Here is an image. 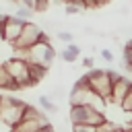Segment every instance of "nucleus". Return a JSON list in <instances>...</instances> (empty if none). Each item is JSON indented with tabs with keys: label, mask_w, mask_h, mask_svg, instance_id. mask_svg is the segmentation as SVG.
<instances>
[{
	"label": "nucleus",
	"mask_w": 132,
	"mask_h": 132,
	"mask_svg": "<svg viewBox=\"0 0 132 132\" xmlns=\"http://www.w3.org/2000/svg\"><path fill=\"white\" fill-rule=\"evenodd\" d=\"M12 2H16L19 6H27L31 10H37L39 8V0H12Z\"/></svg>",
	"instance_id": "f3484780"
},
{
	"label": "nucleus",
	"mask_w": 132,
	"mask_h": 132,
	"mask_svg": "<svg viewBox=\"0 0 132 132\" xmlns=\"http://www.w3.org/2000/svg\"><path fill=\"white\" fill-rule=\"evenodd\" d=\"M132 89V78L118 74L113 80V89H111V97H109V105H122L124 97L130 93Z\"/></svg>",
	"instance_id": "6e6552de"
},
{
	"label": "nucleus",
	"mask_w": 132,
	"mask_h": 132,
	"mask_svg": "<svg viewBox=\"0 0 132 132\" xmlns=\"http://www.w3.org/2000/svg\"><path fill=\"white\" fill-rule=\"evenodd\" d=\"M116 72L111 70H101V68H91L85 76H80L82 82H87L101 99H105L109 103V97H111V89H113V80H116Z\"/></svg>",
	"instance_id": "f03ea898"
},
{
	"label": "nucleus",
	"mask_w": 132,
	"mask_h": 132,
	"mask_svg": "<svg viewBox=\"0 0 132 132\" xmlns=\"http://www.w3.org/2000/svg\"><path fill=\"white\" fill-rule=\"evenodd\" d=\"M70 124H91V126H101L107 118L105 111L93 107V105H70L68 113Z\"/></svg>",
	"instance_id": "20e7f679"
},
{
	"label": "nucleus",
	"mask_w": 132,
	"mask_h": 132,
	"mask_svg": "<svg viewBox=\"0 0 132 132\" xmlns=\"http://www.w3.org/2000/svg\"><path fill=\"white\" fill-rule=\"evenodd\" d=\"M130 124H132V122H130ZM130 124H128V126H130Z\"/></svg>",
	"instance_id": "c85d7f7f"
},
{
	"label": "nucleus",
	"mask_w": 132,
	"mask_h": 132,
	"mask_svg": "<svg viewBox=\"0 0 132 132\" xmlns=\"http://www.w3.org/2000/svg\"><path fill=\"white\" fill-rule=\"evenodd\" d=\"M37 132H56V128H54L52 124H47V126H43V128H39Z\"/></svg>",
	"instance_id": "b1692460"
},
{
	"label": "nucleus",
	"mask_w": 132,
	"mask_h": 132,
	"mask_svg": "<svg viewBox=\"0 0 132 132\" xmlns=\"http://www.w3.org/2000/svg\"><path fill=\"white\" fill-rule=\"evenodd\" d=\"M37 101H39V107H41L45 113H56V111H58V105H56V103H54L47 95H41Z\"/></svg>",
	"instance_id": "ddd939ff"
},
{
	"label": "nucleus",
	"mask_w": 132,
	"mask_h": 132,
	"mask_svg": "<svg viewBox=\"0 0 132 132\" xmlns=\"http://www.w3.org/2000/svg\"><path fill=\"white\" fill-rule=\"evenodd\" d=\"M43 37H45L43 29H41L39 25L31 23V21H27L25 27H23V31H21V35H19V39L12 43V47H14V50H29L31 45H35V43L41 41Z\"/></svg>",
	"instance_id": "0eeeda50"
},
{
	"label": "nucleus",
	"mask_w": 132,
	"mask_h": 132,
	"mask_svg": "<svg viewBox=\"0 0 132 132\" xmlns=\"http://www.w3.org/2000/svg\"><path fill=\"white\" fill-rule=\"evenodd\" d=\"M101 58H103L105 62H113V54H111L109 50H101Z\"/></svg>",
	"instance_id": "412c9836"
},
{
	"label": "nucleus",
	"mask_w": 132,
	"mask_h": 132,
	"mask_svg": "<svg viewBox=\"0 0 132 132\" xmlns=\"http://www.w3.org/2000/svg\"><path fill=\"white\" fill-rule=\"evenodd\" d=\"M4 66L8 68L10 76L19 82L21 89H25V87H35V85H37V82L31 78V64H29L27 60L12 56V58H8V60L4 62Z\"/></svg>",
	"instance_id": "423d86ee"
},
{
	"label": "nucleus",
	"mask_w": 132,
	"mask_h": 132,
	"mask_svg": "<svg viewBox=\"0 0 132 132\" xmlns=\"http://www.w3.org/2000/svg\"><path fill=\"white\" fill-rule=\"evenodd\" d=\"M113 128H116V124H113V122H111V120L107 118V120H105V122H103L101 126H97V132H111Z\"/></svg>",
	"instance_id": "6ab92c4d"
},
{
	"label": "nucleus",
	"mask_w": 132,
	"mask_h": 132,
	"mask_svg": "<svg viewBox=\"0 0 132 132\" xmlns=\"http://www.w3.org/2000/svg\"><path fill=\"white\" fill-rule=\"evenodd\" d=\"M50 124V120H47V116L41 111L39 116H35V118H25V120H21L16 126H14V132H37L39 128H43V126H47Z\"/></svg>",
	"instance_id": "9d476101"
},
{
	"label": "nucleus",
	"mask_w": 132,
	"mask_h": 132,
	"mask_svg": "<svg viewBox=\"0 0 132 132\" xmlns=\"http://www.w3.org/2000/svg\"><path fill=\"white\" fill-rule=\"evenodd\" d=\"M0 89H4V91H19V89H21L19 82L10 76V72H8V68L4 66V62L0 64Z\"/></svg>",
	"instance_id": "9b49d317"
},
{
	"label": "nucleus",
	"mask_w": 132,
	"mask_h": 132,
	"mask_svg": "<svg viewBox=\"0 0 132 132\" xmlns=\"http://www.w3.org/2000/svg\"><path fill=\"white\" fill-rule=\"evenodd\" d=\"M0 132H14V128H12V126H8L6 122H2V120H0Z\"/></svg>",
	"instance_id": "5701e85b"
},
{
	"label": "nucleus",
	"mask_w": 132,
	"mask_h": 132,
	"mask_svg": "<svg viewBox=\"0 0 132 132\" xmlns=\"http://www.w3.org/2000/svg\"><path fill=\"white\" fill-rule=\"evenodd\" d=\"M72 132H97V126H91V124H72Z\"/></svg>",
	"instance_id": "2eb2a0df"
},
{
	"label": "nucleus",
	"mask_w": 132,
	"mask_h": 132,
	"mask_svg": "<svg viewBox=\"0 0 132 132\" xmlns=\"http://www.w3.org/2000/svg\"><path fill=\"white\" fill-rule=\"evenodd\" d=\"M25 107H27V103L21 101V99H14V97H0V120L14 128V126L23 120Z\"/></svg>",
	"instance_id": "39448f33"
},
{
	"label": "nucleus",
	"mask_w": 132,
	"mask_h": 132,
	"mask_svg": "<svg viewBox=\"0 0 132 132\" xmlns=\"http://www.w3.org/2000/svg\"><path fill=\"white\" fill-rule=\"evenodd\" d=\"M68 101H70V105H93V107H97V109H101V111H105V105H107V101L105 99H101L87 82H82L80 78L74 82V87H72V91H70V95H68Z\"/></svg>",
	"instance_id": "7ed1b4c3"
},
{
	"label": "nucleus",
	"mask_w": 132,
	"mask_h": 132,
	"mask_svg": "<svg viewBox=\"0 0 132 132\" xmlns=\"http://www.w3.org/2000/svg\"><path fill=\"white\" fill-rule=\"evenodd\" d=\"M25 23H27V21L19 19L16 14H8V19L4 21V41H6V43H14V41L19 39L21 31H23Z\"/></svg>",
	"instance_id": "1a4fd4ad"
},
{
	"label": "nucleus",
	"mask_w": 132,
	"mask_h": 132,
	"mask_svg": "<svg viewBox=\"0 0 132 132\" xmlns=\"http://www.w3.org/2000/svg\"><path fill=\"white\" fill-rule=\"evenodd\" d=\"M82 66H85L87 70H91V68L95 66V62H93V58H82Z\"/></svg>",
	"instance_id": "4be33fe9"
},
{
	"label": "nucleus",
	"mask_w": 132,
	"mask_h": 132,
	"mask_svg": "<svg viewBox=\"0 0 132 132\" xmlns=\"http://www.w3.org/2000/svg\"><path fill=\"white\" fill-rule=\"evenodd\" d=\"M64 132H66V130H64ZM70 132H72V130H70Z\"/></svg>",
	"instance_id": "cd10ccee"
},
{
	"label": "nucleus",
	"mask_w": 132,
	"mask_h": 132,
	"mask_svg": "<svg viewBox=\"0 0 132 132\" xmlns=\"http://www.w3.org/2000/svg\"><path fill=\"white\" fill-rule=\"evenodd\" d=\"M14 56L27 60L29 64H37V66H45L47 68L56 58V50H54V45L50 43V39L45 35L41 41H37L29 50H14Z\"/></svg>",
	"instance_id": "f257e3e1"
},
{
	"label": "nucleus",
	"mask_w": 132,
	"mask_h": 132,
	"mask_svg": "<svg viewBox=\"0 0 132 132\" xmlns=\"http://www.w3.org/2000/svg\"><path fill=\"white\" fill-rule=\"evenodd\" d=\"M126 132H132V124H130V126H126Z\"/></svg>",
	"instance_id": "bb28decb"
},
{
	"label": "nucleus",
	"mask_w": 132,
	"mask_h": 132,
	"mask_svg": "<svg viewBox=\"0 0 132 132\" xmlns=\"http://www.w3.org/2000/svg\"><path fill=\"white\" fill-rule=\"evenodd\" d=\"M56 37H58L60 41H64V43H72V41H74V35H72L70 31H58Z\"/></svg>",
	"instance_id": "a211bd4d"
},
{
	"label": "nucleus",
	"mask_w": 132,
	"mask_h": 132,
	"mask_svg": "<svg viewBox=\"0 0 132 132\" xmlns=\"http://www.w3.org/2000/svg\"><path fill=\"white\" fill-rule=\"evenodd\" d=\"M4 41V25H2V21H0V43Z\"/></svg>",
	"instance_id": "393cba45"
},
{
	"label": "nucleus",
	"mask_w": 132,
	"mask_h": 132,
	"mask_svg": "<svg viewBox=\"0 0 132 132\" xmlns=\"http://www.w3.org/2000/svg\"><path fill=\"white\" fill-rule=\"evenodd\" d=\"M120 109H122L124 113H132V89H130V93L124 97V101H122Z\"/></svg>",
	"instance_id": "4468645a"
},
{
	"label": "nucleus",
	"mask_w": 132,
	"mask_h": 132,
	"mask_svg": "<svg viewBox=\"0 0 132 132\" xmlns=\"http://www.w3.org/2000/svg\"><path fill=\"white\" fill-rule=\"evenodd\" d=\"M64 10H66V14H76V12H80L82 8H80L78 4H66V6H64Z\"/></svg>",
	"instance_id": "aec40b11"
},
{
	"label": "nucleus",
	"mask_w": 132,
	"mask_h": 132,
	"mask_svg": "<svg viewBox=\"0 0 132 132\" xmlns=\"http://www.w3.org/2000/svg\"><path fill=\"white\" fill-rule=\"evenodd\" d=\"M111 132H126V126H116Z\"/></svg>",
	"instance_id": "a878e982"
},
{
	"label": "nucleus",
	"mask_w": 132,
	"mask_h": 132,
	"mask_svg": "<svg viewBox=\"0 0 132 132\" xmlns=\"http://www.w3.org/2000/svg\"><path fill=\"white\" fill-rule=\"evenodd\" d=\"M33 12H35V10H31V8H27V6H19L14 14H16L19 19H23V21H29V16H31Z\"/></svg>",
	"instance_id": "dca6fc26"
},
{
	"label": "nucleus",
	"mask_w": 132,
	"mask_h": 132,
	"mask_svg": "<svg viewBox=\"0 0 132 132\" xmlns=\"http://www.w3.org/2000/svg\"><path fill=\"white\" fill-rule=\"evenodd\" d=\"M62 60L64 62H68V64H72V62H76L78 60V56H80V47L76 45V43H66V50H62Z\"/></svg>",
	"instance_id": "f8f14e48"
}]
</instances>
